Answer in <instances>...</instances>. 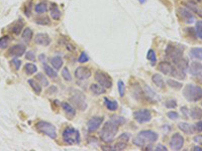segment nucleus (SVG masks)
Here are the masks:
<instances>
[{
  "instance_id": "6e6d98bb",
  "label": "nucleus",
  "mask_w": 202,
  "mask_h": 151,
  "mask_svg": "<svg viewBox=\"0 0 202 151\" xmlns=\"http://www.w3.org/2000/svg\"><path fill=\"white\" fill-rule=\"evenodd\" d=\"M118 139L119 140H123L124 142H127L129 140V135L127 133H123V134H121V135L118 137Z\"/></svg>"
},
{
  "instance_id": "f03ea898",
  "label": "nucleus",
  "mask_w": 202,
  "mask_h": 151,
  "mask_svg": "<svg viewBox=\"0 0 202 151\" xmlns=\"http://www.w3.org/2000/svg\"><path fill=\"white\" fill-rule=\"evenodd\" d=\"M183 95L189 102H197L202 98V88L196 85H186Z\"/></svg>"
},
{
  "instance_id": "6e6552de",
  "label": "nucleus",
  "mask_w": 202,
  "mask_h": 151,
  "mask_svg": "<svg viewBox=\"0 0 202 151\" xmlns=\"http://www.w3.org/2000/svg\"><path fill=\"white\" fill-rule=\"evenodd\" d=\"M70 102L72 105L75 106V108H77L80 111H84L87 108V104H86V98H85L82 94H75L74 96H72L70 98Z\"/></svg>"
},
{
  "instance_id": "864d4df0",
  "label": "nucleus",
  "mask_w": 202,
  "mask_h": 151,
  "mask_svg": "<svg viewBox=\"0 0 202 151\" xmlns=\"http://www.w3.org/2000/svg\"><path fill=\"white\" fill-rule=\"evenodd\" d=\"M194 130L197 132H202V121H198L197 123L194 125Z\"/></svg>"
},
{
  "instance_id": "4be33fe9",
  "label": "nucleus",
  "mask_w": 202,
  "mask_h": 151,
  "mask_svg": "<svg viewBox=\"0 0 202 151\" xmlns=\"http://www.w3.org/2000/svg\"><path fill=\"white\" fill-rule=\"evenodd\" d=\"M90 90L93 94H95V95H97V96L102 95V94H105V92H106V89L99 84H92L90 86Z\"/></svg>"
},
{
  "instance_id": "aec40b11",
  "label": "nucleus",
  "mask_w": 202,
  "mask_h": 151,
  "mask_svg": "<svg viewBox=\"0 0 202 151\" xmlns=\"http://www.w3.org/2000/svg\"><path fill=\"white\" fill-rule=\"evenodd\" d=\"M178 128H179L182 132H184L185 134H187V135H190V134H193L194 133V126L190 125L188 123H186V122H181L178 125Z\"/></svg>"
},
{
  "instance_id": "09e8293b",
  "label": "nucleus",
  "mask_w": 202,
  "mask_h": 151,
  "mask_svg": "<svg viewBox=\"0 0 202 151\" xmlns=\"http://www.w3.org/2000/svg\"><path fill=\"white\" fill-rule=\"evenodd\" d=\"M166 108H169V109H174L177 107V102L176 100H169L165 103Z\"/></svg>"
},
{
  "instance_id": "b1692460",
  "label": "nucleus",
  "mask_w": 202,
  "mask_h": 151,
  "mask_svg": "<svg viewBox=\"0 0 202 151\" xmlns=\"http://www.w3.org/2000/svg\"><path fill=\"white\" fill-rule=\"evenodd\" d=\"M152 81H153V83L155 84L158 88H161V89L165 88V82H164L163 78H162L161 75L155 74V75L153 76V78H152Z\"/></svg>"
},
{
  "instance_id": "49530a36",
  "label": "nucleus",
  "mask_w": 202,
  "mask_h": 151,
  "mask_svg": "<svg viewBox=\"0 0 202 151\" xmlns=\"http://www.w3.org/2000/svg\"><path fill=\"white\" fill-rule=\"evenodd\" d=\"M118 92H119V95L120 97H123L124 96V93H125V86L124 83L122 81H118Z\"/></svg>"
},
{
  "instance_id": "a211bd4d",
  "label": "nucleus",
  "mask_w": 202,
  "mask_h": 151,
  "mask_svg": "<svg viewBox=\"0 0 202 151\" xmlns=\"http://www.w3.org/2000/svg\"><path fill=\"white\" fill-rule=\"evenodd\" d=\"M61 106H62L63 110L65 111V113L67 114V116L69 117V119H73L76 115V110L75 108L73 107L71 104L67 103V102H63L61 103Z\"/></svg>"
},
{
  "instance_id": "338daca9",
  "label": "nucleus",
  "mask_w": 202,
  "mask_h": 151,
  "mask_svg": "<svg viewBox=\"0 0 202 151\" xmlns=\"http://www.w3.org/2000/svg\"><path fill=\"white\" fill-rule=\"evenodd\" d=\"M201 105H202V102H201Z\"/></svg>"
},
{
  "instance_id": "a878e982",
  "label": "nucleus",
  "mask_w": 202,
  "mask_h": 151,
  "mask_svg": "<svg viewBox=\"0 0 202 151\" xmlns=\"http://www.w3.org/2000/svg\"><path fill=\"white\" fill-rule=\"evenodd\" d=\"M22 27H23V20L22 19H19L17 22L16 23H14L13 25H12V27H11V32L13 34H19L20 33V31H21V29H22Z\"/></svg>"
},
{
  "instance_id": "0eeeda50",
  "label": "nucleus",
  "mask_w": 202,
  "mask_h": 151,
  "mask_svg": "<svg viewBox=\"0 0 202 151\" xmlns=\"http://www.w3.org/2000/svg\"><path fill=\"white\" fill-rule=\"evenodd\" d=\"M95 81L101 85L102 87L105 89H110L112 87V80L111 78L109 77L106 73L101 72V71H97L95 73Z\"/></svg>"
},
{
  "instance_id": "680f3d73",
  "label": "nucleus",
  "mask_w": 202,
  "mask_h": 151,
  "mask_svg": "<svg viewBox=\"0 0 202 151\" xmlns=\"http://www.w3.org/2000/svg\"><path fill=\"white\" fill-rule=\"evenodd\" d=\"M39 60H40L42 63H44V62H46V59H47V58H46V56H44V55H40V56H39Z\"/></svg>"
},
{
  "instance_id": "412c9836",
  "label": "nucleus",
  "mask_w": 202,
  "mask_h": 151,
  "mask_svg": "<svg viewBox=\"0 0 202 151\" xmlns=\"http://www.w3.org/2000/svg\"><path fill=\"white\" fill-rule=\"evenodd\" d=\"M144 93H145V96H147L148 99L151 101H157L158 99H160L159 96L156 94V92L154 91L152 88H149V86H145Z\"/></svg>"
},
{
  "instance_id": "e2e57ef3",
  "label": "nucleus",
  "mask_w": 202,
  "mask_h": 151,
  "mask_svg": "<svg viewBox=\"0 0 202 151\" xmlns=\"http://www.w3.org/2000/svg\"><path fill=\"white\" fill-rule=\"evenodd\" d=\"M193 150H194V151H202V147H200V146L196 145V146H194V147H193Z\"/></svg>"
},
{
  "instance_id": "c03bdc74",
  "label": "nucleus",
  "mask_w": 202,
  "mask_h": 151,
  "mask_svg": "<svg viewBox=\"0 0 202 151\" xmlns=\"http://www.w3.org/2000/svg\"><path fill=\"white\" fill-rule=\"evenodd\" d=\"M35 22L38 24H40V25H48V24L51 23L50 19H48L47 16H44V17H40V18H38L35 20Z\"/></svg>"
},
{
  "instance_id": "0e129e2a",
  "label": "nucleus",
  "mask_w": 202,
  "mask_h": 151,
  "mask_svg": "<svg viewBox=\"0 0 202 151\" xmlns=\"http://www.w3.org/2000/svg\"><path fill=\"white\" fill-rule=\"evenodd\" d=\"M147 1H148V0H139V2H140V3H141V4L145 3V2H147Z\"/></svg>"
},
{
  "instance_id": "3c124183",
  "label": "nucleus",
  "mask_w": 202,
  "mask_h": 151,
  "mask_svg": "<svg viewBox=\"0 0 202 151\" xmlns=\"http://www.w3.org/2000/svg\"><path fill=\"white\" fill-rule=\"evenodd\" d=\"M167 116H168V118H170V119L176 120V119L179 118V114H178L177 112H175V111H171V112L167 113Z\"/></svg>"
},
{
  "instance_id": "393cba45",
  "label": "nucleus",
  "mask_w": 202,
  "mask_h": 151,
  "mask_svg": "<svg viewBox=\"0 0 202 151\" xmlns=\"http://www.w3.org/2000/svg\"><path fill=\"white\" fill-rule=\"evenodd\" d=\"M189 115L192 117V119L199 120L202 118V109L198 107H194L191 109V111H189Z\"/></svg>"
},
{
  "instance_id": "052dcab7",
  "label": "nucleus",
  "mask_w": 202,
  "mask_h": 151,
  "mask_svg": "<svg viewBox=\"0 0 202 151\" xmlns=\"http://www.w3.org/2000/svg\"><path fill=\"white\" fill-rule=\"evenodd\" d=\"M101 149L103 150H114V147H111L109 145H105V146H101Z\"/></svg>"
},
{
  "instance_id": "4d7b16f0",
  "label": "nucleus",
  "mask_w": 202,
  "mask_h": 151,
  "mask_svg": "<svg viewBox=\"0 0 202 151\" xmlns=\"http://www.w3.org/2000/svg\"><path fill=\"white\" fill-rule=\"evenodd\" d=\"M194 142H196L198 145H202V135H197L193 138Z\"/></svg>"
},
{
  "instance_id": "bb28decb",
  "label": "nucleus",
  "mask_w": 202,
  "mask_h": 151,
  "mask_svg": "<svg viewBox=\"0 0 202 151\" xmlns=\"http://www.w3.org/2000/svg\"><path fill=\"white\" fill-rule=\"evenodd\" d=\"M51 16L54 20H59L61 18V11L55 3L52 4L51 6Z\"/></svg>"
},
{
  "instance_id": "5fc2aeb1",
  "label": "nucleus",
  "mask_w": 202,
  "mask_h": 151,
  "mask_svg": "<svg viewBox=\"0 0 202 151\" xmlns=\"http://www.w3.org/2000/svg\"><path fill=\"white\" fill-rule=\"evenodd\" d=\"M25 59L28 60H34L35 59V56L32 51H27L25 54Z\"/></svg>"
},
{
  "instance_id": "8fccbe9b",
  "label": "nucleus",
  "mask_w": 202,
  "mask_h": 151,
  "mask_svg": "<svg viewBox=\"0 0 202 151\" xmlns=\"http://www.w3.org/2000/svg\"><path fill=\"white\" fill-rule=\"evenodd\" d=\"M88 60H89V56H88V55H87L85 51H83L82 54L80 55V56H79L78 62H79V63H81V64H83V63H86V62H88Z\"/></svg>"
},
{
  "instance_id": "ea45409f",
  "label": "nucleus",
  "mask_w": 202,
  "mask_h": 151,
  "mask_svg": "<svg viewBox=\"0 0 202 151\" xmlns=\"http://www.w3.org/2000/svg\"><path fill=\"white\" fill-rule=\"evenodd\" d=\"M147 58H148V60L151 62V64H156V62H157V56H156V52H155V51L154 50H149V51H148V56H147Z\"/></svg>"
},
{
  "instance_id": "2eb2a0df",
  "label": "nucleus",
  "mask_w": 202,
  "mask_h": 151,
  "mask_svg": "<svg viewBox=\"0 0 202 151\" xmlns=\"http://www.w3.org/2000/svg\"><path fill=\"white\" fill-rule=\"evenodd\" d=\"M189 74L192 76H200L202 74V64L199 62H192L188 68Z\"/></svg>"
},
{
  "instance_id": "603ef678",
  "label": "nucleus",
  "mask_w": 202,
  "mask_h": 151,
  "mask_svg": "<svg viewBox=\"0 0 202 151\" xmlns=\"http://www.w3.org/2000/svg\"><path fill=\"white\" fill-rule=\"evenodd\" d=\"M12 64L15 67V70H19L20 66H21V60L18 59H13L12 60Z\"/></svg>"
},
{
  "instance_id": "1a4fd4ad",
  "label": "nucleus",
  "mask_w": 202,
  "mask_h": 151,
  "mask_svg": "<svg viewBox=\"0 0 202 151\" xmlns=\"http://www.w3.org/2000/svg\"><path fill=\"white\" fill-rule=\"evenodd\" d=\"M170 148L173 150H180L184 145V138L179 133H174L169 142Z\"/></svg>"
},
{
  "instance_id": "423d86ee",
  "label": "nucleus",
  "mask_w": 202,
  "mask_h": 151,
  "mask_svg": "<svg viewBox=\"0 0 202 151\" xmlns=\"http://www.w3.org/2000/svg\"><path fill=\"white\" fill-rule=\"evenodd\" d=\"M133 118H135V120L137 123L143 124V123H147V122L151 121L152 114H151V111L148 109H140L133 112Z\"/></svg>"
},
{
  "instance_id": "c9c22d12",
  "label": "nucleus",
  "mask_w": 202,
  "mask_h": 151,
  "mask_svg": "<svg viewBox=\"0 0 202 151\" xmlns=\"http://www.w3.org/2000/svg\"><path fill=\"white\" fill-rule=\"evenodd\" d=\"M186 8H188V9L191 11V12H194V13H196L198 14L199 16H201L202 17V9L200 7H198L197 5H194V4H186Z\"/></svg>"
},
{
  "instance_id": "473e14b6",
  "label": "nucleus",
  "mask_w": 202,
  "mask_h": 151,
  "mask_svg": "<svg viewBox=\"0 0 202 151\" xmlns=\"http://www.w3.org/2000/svg\"><path fill=\"white\" fill-rule=\"evenodd\" d=\"M44 73H46L50 78H52V79H56V78L58 77L57 72L55 70H53V68H51L50 66H48L46 64H44Z\"/></svg>"
},
{
  "instance_id": "a19ab883",
  "label": "nucleus",
  "mask_w": 202,
  "mask_h": 151,
  "mask_svg": "<svg viewBox=\"0 0 202 151\" xmlns=\"http://www.w3.org/2000/svg\"><path fill=\"white\" fill-rule=\"evenodd\" d=\"M35 78H36V80L40 82V84H42L43 86H44V87H48V81L43 74H40V73H39V74H36Z\"/></svg>"
},
{
  "instance_id": "ddd939ff",
  "label": "nucleus",
  "mask_w": 202,
  "mask_h": 151,
  "mask_svg": "<svg viewBox=\"0 0 202 151\" xmlns=\"http://www.w3.org/2000/svg\"><path fill=\"white\" fill-rule=\"evenodd\" d=\"M75 77L78 80H86L91 77V71L86 67H78L75 70Z\"/></svg>"
},
{
  "instance_id": "79ce46f5",
  "label": "nucleus",
  "mask_w": 202,
  "mask_h": 151,
  "mask_svg": "<svg viewBox=\"0 0 202 151\" xmlns=\"http://www.w3.org/2000/svg\"><path fill=\"white\" fill-rule=\"evenodd\" d=\"M62 77L64 78V80L67 81V82H71L72 81V76H71L70 72H69V70L67 68H64L62 70Z\"/></svg>"
},
{
  "instance_id": "f8f14e48",
  "label": "nucleus",
  "mask_w": 202,
  "mask_h": 151,
  "mask_svg": "<svg viewBox=\"0 0 202 151\" xmlns=\"http://www.w3.org/2000/svg\"><path fill=\"white\" fill-rule=\"evenodd\" d=\"M26 47L23 44H15L12 47L9 48L8 51V55L10 56H15V58H18V56H21L25 54Z\"/></svg>"
},
{
  "instance_id": "bf43d9fd",
  "label": "nucleus",
  "mask_w": 202,
  "mask_h": 151,
  "mask_svg": "<svg viewBox=\"0 0 202 151\" xmlns=\"http://www.w3.org/2000/svg\"><path fill=\"white\" fill-rule=\"evenodd\" d=\"M155 149L156 150H160V151H167V147L164 146V145H162V144H159Z\"/></svg>"
},
{
  "instance_id": "7c9ffc66",
  "label": "nucleus",
  "mask_w": 202,
  "mask_h": 151,
  "mask_svg": "<svg viewBox=\"0 0 202 151\" xmlns=\"http://www.w3.org/2000/svg\"><path fill=\"white\" fill-rule=\"evenodd\" d=\"M32 34H34V32H32L31 28L27 27V28H25V29H24L23 32H22V39H23L26 43H28V42H30V40H31V38H32Z\"/></svg>"
},
{
  "instance_id": "f257e3e1",
  "label": "nucleus",
  "mask_w": 202,
  "mask_h": 151,
  "mask_svg": "<svg viewBox=\"0 0 202 151\" xmlns=\"http://www.w3.org/2000/svg\"><path fill=\"white\" fill-rule=\"evenodd\" d=\"M117 131H118V126L115 123H113L111 120L106 122L102 127V130H101L100 133L101 140L106 142V143H110L115 138Z\"/></svg>"
},
{
  "instance_id": "5701e85b",
  "label": "nucleus",
  "mask_w": 202,
  "mask_h": 151,
  "mask_svg": "<svg viewBox=\"0 0 202 151\" xmlns=\"http://www.w3.org/2000/svg\"><path fill=\"white\" fill-rule=\"evenodd\" d=\"M170 75L172 77L176 78L178 80H184L186 79V73L185 71H182V70H179V69L177 68H173L172 72L170 73Z\"/></svg>"
},
{
  "instance_id": "13d9d810",
  "label": "nucleus",
  "mask_w": 202,
  "mask_h": 151,
  "mask_svg": "<svg viewBox=\"0 0 202 151\" xmlns=\"http://www.w3.org/2000/svg\"><path fill=\"white\" fill-rule=\"evenodd\" d=\"M181 112L183 113V115H184L185 118H188L189 117V111H188L187 107H182L181 108Z\"/></svg>"
},
{
  "instance_id": "f704fd0d",
  "label": "nucleus",
  "mask_w": 202,
  "mask_h": 151,
  "mask_svg": "<svg viewBox=\"0 0 202 151\" xmlns=\"http://www.w3.org/2000/svg\"><path fill=\"white\" fill-rule=\"evenodd\" d=\"M51 64H52V66L56 69V70H60V69L62 68V66H63V60L61 59L60 56H55V58L52 59Z\"/></svg>"
},
{
  "instance_id": "58836bf2",
  "label": "nucleus",
  "mask_w": 202,
  "mask_h": 151,
  "mask_svg": "<svg viewBox=\"0 0 202 151\" xmlns=\"http://www.w3.org/2000/svg\"><path fill=\"white\" fill-rule=\"evenodd\" d=\"M9 42H10V38L8 35H4L2 38H0V50H4L5 47H7Z\"/></svg>"
},
{
  "instance_id": "c85d7f7f",
  "label": "nucleus",
  "mask_w": 202,
  "mask_h": 151,
  "mask_svg": "<svg viewBox=\"0 0 202 151\" xmlns=\"http://www.w3.org/2000/svg\"><path fill=\"white\" fill-rule=\"evenodd\" d=\"M132 90V96L135 98V99H143L144 96H145V93L141 91V89L139 87V85H135L133 87L131 88Z\"/></svg>"
},
{
  "instance_id": "69168bd1",
  "label": "nucleus",
  "mask_w": 202,
  "mask_h": 151,
  "mask_svg": "<svg viewBox=\"0 0 202 151\" xmlns=\"http://www.w3.org/2000/svg\"><path fill=\"white\" fill-rule=\"evenodd\" d=\"M197 1H201V0H197Z\"/></svg>"
},
{
  "instance_id": "39448f33",
  "label": "nucleus",
  "mask_w": 202,
  "mask_h": 151,
  "mask_svg": "<svg viewBox=\"0 0 202 151\" xmlns=\"http://www.w3.org/2000/svg\"><path fill=\"white\" fill-rule=\"evenodd\" d=\"M183 51H184L183 46H175V44L169 43L167 47H166L165 52H166V56H167L169 59L174 60L178 58L183 56Z\"/></svg>"
},
{
  "instance_id": "9d476101",
  "label": "nucleus",
  "mask_w": 202,
  "mask_h": 151,
  "mask_svg": "<svg viewBox=\"0 0 202 151\" xmlns=\"http://www.w3.org/2000/svg\"><path fill=\"white\" fill-rule=\"evenodd\" d=\"M139 136L140 138L144 140V142L145 144L148 143H153V142H155L158 140V134L156 132L152 131V130H143V131H140L139 133Z\"/></svg>"
},
{
  "instance_id": "7ed1b4c3",
  "label": "nucleus",
  "mask_w": 202,
  "mask_h": 151,
  "mask_svg": "<svg viewBox=\"0 0 202 151\" xmlns=\"http://www.w3.org/2000/svg\"><path fill=\"white\" fill-rule=\"evenodd\" d=\"M63 139L67 144H79L81 141V136L77 129L73 127H67L63 131Z\"/></svg>"
},
{
  "instance_id": "dca6fc26",
  "label": "nucleus",
  "mask_w": 202,
  "mask_h": 151,
  "mask_svg": "<svg viewBox=\"0 0 202 151\" xmlns=\"http://www.w3.org/2000/svg\"><path fill=\"white\" fill-rule=\"evenodd\" d=\"M35 43L43 47H48L51 43V38L47 33H38L35 36Z\"/></svg>"
},
{
  "instance_id": "c756f323",
  "label": "nucleus",
  "mask_w": 202,
  "mask_h": 151,
  "mask_svg": "<svg viewBox=\"0 0 202 151\" xmlns=\"http://www.w3.org/2000/svg\"><path fill=\"white\" fill-rule=\"evenodd\" d=\"M104 101H105V106H106V108L109 111H115L118 108V104H117L116 101H111L108 98H104Z\"/></svg>"
},
{
  "instance_id": "72a5a7b5",
  "label": "nucleus",
  "mask_w": 202,
  "mask_h": 151,
  "mask_svg": "<svg viewBox=\"0 0 202 151\" xmlns=\"http://www.w3.org/2000/svg\"><path fill=\"white\" fill-rule=\"evenodd\" d=\"M38 71V67L34 64H26L24 66V72L26 73L27 75H34Z\"/></svg>"
},
{
  "instance_id": "de8ad7c7",
  "label": "nucleus",
  "mask_w": 202,
  "mask_h": 151,
  "mask_svg": "<svg viewBox=\"0 0 202 151\" xmlns=\"http://www.w3.org/2000/svg\"><path fill=\"white\" fill-rule=\"evenodd\" d=\"M126 148V142L124 141H121L120 142H117L114 146V150H123Z\"/></svg>"
},
{
  "instance_id": "20e7f679",
  "label": "nucleus",
  "mask_w": 202,
  "mask_h": 151,
  "mask_svg": "<svg viewBox=\"0 0 202 151\" xmlns=\"http://www.w3.org/2000/svg\"><path fill=\"white\" fill-rule=\"evenodd\" d=\"M35 127L40 133L48 136L50 138H52V139H56L57 138V129L54 125L50 123V122L39 121L38 123H36Z\"/></svg>"
},
{
  "instance_id": "4c0bfd02",
  "label": "nucleus",
  "mask_w": 202,
  "mask_h": 151,
  "mask_svg": "<svg viewBox=\"0 0 202 151\" xmlns=\"http://www.w3.org/2000/svg\"><path fill=\"white\" fill-rule=\"evenodd\" d=\"M167 84H168V86L170 88L175 89V90H180V89H182V86H183L180 83V82H177V81L172 80V79H169L167 81Z\"/></svg>"
},
{
  "instance_id": "9b49d317",
  "label": "nucleus",
  "mask_w": 202,
  "mask_h": 151,
  "mask_svg": "<svg viewBox=\"0 0 202 151\" xmlns=\"http://www.w3.org/2000/svg\"><path fill=\"white\" fill-rule=\"evenodd\" d=\"M104 121V118L103 117H92L90 120L87 122V128H88V131L92 133V132H95L97 129H98L102 122Z\"/></svg>"
},
{
  "instance_id": "cd10ccee",
  "label": "nucleus",
  "mask_w": 202,
  "mask_h": 151,
  "mask_svg": "<svg viewBox=\"0 0 202 151\" xmlns=\"http://www.w3.org/2000/svg\"><path fill=\"white\" fill-rule=\"evenodd\" d=\"M190 56L192 58L202 60V47H193L190 50Z\"/></svg>"
},
{
  "instance_id": "a18cd8bd",
  "label": "nucleus",
  "mask_w": 202,
  "mask_h": 151,
  "mask_svg": "<svg viewBox=\"0 0 202 151\" xmlns=\"http://www.w3.org/2000/svg\"><path fill=\"white\" fill-rule=\"evenodd\" d=\"M111 121L113 122V123H115L117 126L122 125V124L124 123V122H125L124 118H122V117H118V116H113V117L111 118Z\"/></svg>"
},
{
  "instance_id": "6ab92c4d",
  "label": "nucleus",
  "mask_w": 202,
  "mask_h": 151,
  "mask_svg": "<svg viewBox=\"0 0 202 151\" xmlns=\"http://www.w3.org/2000/svg\"><path fill=\"white\" fill-rule=\"evenodd\" d=\"M158 69L159 71L164 75H170V73L173 70V66L168 62H161L158 64Z\"/></svg>"
},
{
  "instance_id": "37998d69",
  "label": "nucleus",
  "mask_w": 202,
  "mask_h": 151,
  "mask_svg": "<svg viewBox=\"0 0 202 151\" xmlns=\"http://www.w3.org/2000/svg\"><path fill=\"white\" fill-rule=\"evenodd\" d=\"M195 31H196V35L202 39V20L196 22V27H195Z\"/></svg>"
},
{
  "instance_id": "2f4dec72",
  "label": "nucleus",
  "mask_w": 202,
  "mask_h": 151,
  "mask_svg": "<svg viewBox=\"0 0 202 151\" xmlns=\"http://www.w3.org/2000/svg\"><path fill=\"white\" fill-rule=\"evenodd\" d=\"M28 85L30 86L31 89L34 90V91L36 94H40V93H42V86H39V84L36 81L32 80V79H30V80H28Z\"/></svg>"
},
{
  "instance_id": "4468645a",
  "label": "nucleus",
  "mask_w": 202,
  "mask_h": 151,
  "mask_svg": "<svg viewBox=\"0 0 202 151\" xmlns=\"http://www.w3.org/2000/svg\"><path fill=\"white\" fill-rule=\"evenodd\" d=\"M179 12H180L182 19H183L186 23H193L195 21V16L192 14V12L190 11L188 8H185V7L180 8Z\"/></svg>"
},
{
  "instance_id": "e433bc0d",
  "label": "nucleus",
  "mask_w": 202,
  "mask_h": 151,
  "mask_svg": "<svg viewBox=\"0 0 202 151\" xmlns=\"http://www.w3.org/2000/svg\"><path fill=\"white\" fill-rule=\"evenodd\" d=\"M34 10L36 13H39V14H43V13H46L47 10H48V7H47V4L46 3H39V4H36L35 7H34Z\"/></svg>"
},
{
  "instance_id": "f3484780",
  "label": "nucleus",
  "mask_w": 202,
  "mask_h": 151,
  "mask_svg": "<svg viewBox=\"0 0 202 151\" xmlns=\"http://www.w3.org/2000/svg\"><path fill=\"white\" fill-rule=\"evenodd\" d=\"M173 63L175 64V66L177 69H179V70H182V71H186L188 70L189 68V63H188V60L183 58V56H181V58H178L176 60H173Z\"/></svg>"
}]
</instances>
